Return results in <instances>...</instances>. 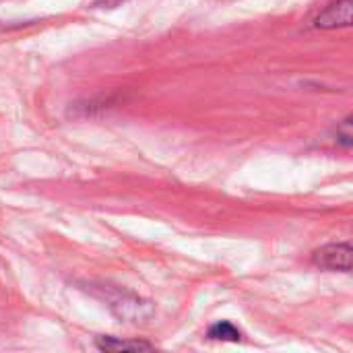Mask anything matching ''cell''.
I'll list each match as a JSON object with an SVG mask.
<instances>
[{"label": "cell", "mask_w": 353, "mask_h": 353, "mask_svg": "<svg viewBox=\"0 0 353 353\" xmlns=\"http://www.w3.org/2000/svg\"><path fill=\"white\" fill-rule=\"evenodd\" d=\"M312 263L327 271H343L350 273L353 265L352 244H329L319 248L312 254Z\"/></svg>", "instance_id": "cell-1"}, {"label": "cell", "mask_w": 353, "mask_h": 353, "mask_svg": "<svg viewBox=\"0 0 353 353\" xmlns=\"http://www.w3.org/2000/svg\"><path fill=\"white\" fill-rule=\"evenodd\" d=\"M347 25H352V0H341L329 6L316 19V27H323V29H335V27H347Z\"/></svg>", "instance_id": "cell-2"}, {"label": "cell", "mask_w": 353, "mask_h": 353, "mask_svg": "<svg viewBox=\"0 0 353 353\" xmlns=\"http://www.w3.org/2000/svg\"><path fill=\"white\" fill-rule=\"evenodd\" d=\"M95 345L101 352H151L153 350V345L145 341H118L114 337H99Z\"/></svg>", "instance_id": "cell-3"}, {"label": "cell", "mask_w": 353, "mask_h": 353, "mask_svg": "<svg viewBox=\"0 0 353 353\" xmlns=\"http://www.w3.org/2000/svg\"><path fill=\"white\" fill-rule=\"evenodd\" d=\"M209 337L215 341H240V331L232 323H217L209 329Z\"/></svg>", "instance_id": "cell-4"}]
</instances>
